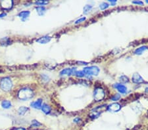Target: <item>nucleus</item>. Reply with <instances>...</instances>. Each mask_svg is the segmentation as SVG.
I'll return each instance as SVG.
<instances>
[{
	"label": "nucleus",
	"instance_id": "1",
	"mask_svg": "<svg viewBox=\"0 0 148 130\" xmlns=\"http://www.w3.org/2000/svg\"><path fill=\"white\" fill-rule=\"evenodd\" d=\"M33 95V91L28 88H25L20 90V91L19 92V95H18L19 98L23 101H26V100L31 99Z\"/></svg>",
	"mask_w": 148,
	"mask_h": 130
},
{
	"label": "nucleus",
	"instance_id": "2",
	"mask_svg": "<svg viewBox=\"0 0 148 130\" xmlns=\"http://www.w3.org/2000/svg\"><path fill=\"white\" fill-rule=\"evenodd\" d=\"M0 86L4 91H9L12 88V82L9 78H3L0 82Z\"/></svg>",
	"mask_w": 148,
	"mask_h": 130
},
{
	"label": "nucleus",
	"instance_id": "3",
	"mask_svg": "<svg viewBox=\"0 0 148 130\" xmlns=\"http://www.w3.org/2000/svg\"><path fill=\"white\" fill-rule=\"evenodd\" d=\"M83 71L88 76H98L99 72V68L96 66H89L84 68Z\"/></svg>",
	"mask_w": 148,
	"mask_h": 130
},
{
	"label": "nucleus",
	"instance_id": "4",
	"mask_svg": "<svg viewBox=\"0 0 148 130\" xmlns=\"http://www.w3.org/2000/svg\"><path fill=\"white\" fill-rule=\"evenodd\" d=\"M94 97L95 101H100L105 97V92L104 90L100 87L96 88L94 91Z\"/></svg>",
	"mask_w": 148,
	"mask_h": 130
},
{
	"label": "nucleus",
	"instance_id": "5",
	"mask_svg": "<svg viewBox=\"0 0 148 130\" xmlns=\"http://www.w3.org/2000/svg\"><path fill=\"white\" fill-rule=\"evenodd\" d=\"M120 105L117 102H115V103H113V104L109 105L108 107H107V110L110 112H118V110H120Z\"/></svg>",
	"mask_w": 148,
	"mask_h": 130
},
{
	"label": "nucleus",
	"instance_id": "6",
	"mask_svg": "<svg viewBox=\"0 0 148 130\" xmlns=\"http://www.w3.org/2000/svg\"><path fill=\"white\" fill-rule=\"evenodd\" d=\"M77 72L76 68H65L62 71L60 72L61 75H66V76H70V75H75V73Z\"/></svg>",
	"mask_w": 148,
	"mask_h": 130
},
{
	"label": "nucleus",
	"instance_id": "7",
	"mask_svg": "<svg viewBox=\"0 0 148 130\" xmlns=\"http://www.w3.org/2000/svg\"><path fill=\"white\" fill-rule=\"evenodd\" d=\"M114 87L117 89V90L120 92V93L124 94L126 93V91H127V88H126L124 85H122V84L116 83V84L114 85Z\"/></svg>",
	"mask_w": 148,
	"mask_h": 130
},
{
	"label": "nucleus",
	"instance_id": "8",
	"mask_svg": "<svg viewBox=\"0 0 148 130\" xmlns=\"http://www.w3.org/2000/svg\"><path fill=\"white\" fill-rule=\"evenodd\" d=\"M132 81L133 82L136 83H141L144 82V80L141 77V76L138 74V73H136L133 75L132 76Z\"/></svg>",
	"mask_w": 148,
	"mask_h": 130
},
{
	"label": "nucleus",
	"instance_id": "9",
	"mask_svg": "<svg viewBox=\"0 0 148 130\" xmlns=\"http://www.w3.org/2000/svg\"><path fill=\"white\" fill-rule=\"evenodd\" d=\"M1 5L2 8L5 9H10L13 6V1H2L1 2Z\"/></svg>",
	"mask_w": 148,
	"mask_h": 130
},
{
	"label": "nucleus",
	"instance_id": "10",
	"mask_svg": "<svg viewBox=\"0 0 148 130\" xmlns=\"http://www.w3.org/2000/svg\"><path fill=\"white\" fill-rule=\"evenodd\" d=\"M51 39V37L48 36H43L42 37V38H39L38 40H37L36 42H38V43H42V44H45V43H48V42H50Z\"/></svg>",
	"mask_w": 148,
	"mask_h": 130
},
{
	"label": "nucleus",
	"instance_id": "11",
	"mask_svg": "<svg viewBox=\"0 0 148 130\" xmlns=\"http://www.w3.org/2000/svg\"><path fill=\"white\" fill-rule=\"evenodd\" d=\"M42 99H38V100H37L34 102H32L31 106L33 107L34 108H36V109H40V108H42Z\"/></svg>",
	"mask_w": 148,
	"mask_h": 130
},
{
	"label": "nucleus",
	"instance_id": "12",
	"mask_svg": "<svg viewBox=\"0 0 148 130\" xmlns=\"http://www.w3.org/2000/svg\"><path fill=\"white\" fill-rule=\"evenodd\" d=\"M147 49V47H146V46H142V47H140L139 48L136 49L135 51H134V53L136 54V55H141Z\"/></svg>",
	"mask_w": 148,
	"mask_h": 130
},
{
	"label": "nucleus",
	"instance_id": "13",
	"mask_svg": "<svg viewBox=\"0 0 148 130\" xmlns=\"http://www.w3.org/2000/svg\"><path fill=\"white\" fill-rule=\"evenodd\" d=\"M30 15V12L28 11H22L19 14V17H21V19H23V20L26 19L29 17Z\"/></svg>",
	"mask_w": 148,
	"mask_h": 130
},
{
	"label": "nucleus",
	"instance_id": "14",
	"mask_svg": "<svg viewBox=\"0 0 148 130\" xmlns=\"http://www.w3.org/2000/svg\"><path fill=\"white\" fill-rule=\"evenodd\" d=\"M42 110L45 114H49V113L50 112L51 108L49 105H47V104H44L42 106Z\"/></svg>",
	"mask_w": 148,
	"mask_h": 130
},
{
	"label": "nucleus",
	"instance_id": "15",
	"mask_svg": "<svg viewBox=\"0 0 148 130\" xmlns=\"http://www.w3.org/2000/svg\"><path fill=\"white\" fill-rule=\"evenodd\" d=\"M36 9L38 14L40 16L44 15L45 14V11H46V9H45V8L44 7H38L36 8Z\"/></svg>",
	"mask_w": 148,
	"mask_h": 130
},
{
	"label": "nucleus",
	"instance_id": "16",
	"mask_svg": "<svg viewBox=\"0 0 148 130\" xmlns=\"http://www.w3.org/2000/svg\"><path fill=\"white\" fill-rule=\"evenodd\" d=\"M2 106L4 108H9L11 106V103L9 101H7V100H5V101H3L2 102Z\"/></svg>",
	"mask_w": 148,
	"mask_h": 130
},
{
	"label": "nucleus",
	"instance_id": "17",
	"mask_svg": "<svg viewBox=\"0 0 148 130\" xmlns=\"http://www.w3.org/2000/svg\"><path fill=\"white\" fill-rule=\"evenodd\" d=\"M28 110V108L25 107V106H22V107L19 108V113L20 115H24L25 113L27 112V110Z\"/></svg>",
	"mask_w": 148,
	"mask_h": 130
},
{
	"label": "nucleus",
	"instance_id": "18",
	"mask_svg": "<svg viewBox=\"0 0 148 130\" xmlns=\"http://www.w3.org/2000/svg\"><path fill=\"white\" fill-rule=\"evenodd\" d=\"M92 9V5H86L84 7V14H88L89 12H90Z\"/></svg>",
	"mask_w": 148,
	"mask_h": 130
},
{
	"label": "nucleus",
	"instance_id": "19",
	"mask_svg": "<svg viewBox=\"0 0 148 130\" xmlns=\"http://www.w3.org/2000/svg\"><path fill=\"white\" fill-rule=\"evenodd\" d=\"M109 7V5L107 3H105V2L101 3V4L99 5V8H100V9H101V10H105V9H107Z\"/></svg>",
	"mask_w": 148,
	"mask_h": 130
},
{
	"label": "nucleus",
	"instance_id": "20",
	"mask_svg": "<svg viewBox=\"0 0 148 130\" xmlns=\"http://www.w3.org/2000/svg\"><path fill=\"white\" fill-rule=\"evenodd\" d=\"M120 82H121V83H127V82H129V79L128 77H126V76H122L121 77H120Z\"/></svg>",
	"mask_w": 148,
	"mask_h": 130
},
{
	"label": "nucleus",
	"instance_id": "21",
	"mask_svg": "<svg viewBox=\"0 0 148 130\" xmlns=\"http://www.w3.org/2000/svg\"><path fill=\"white\" fill-rule=\"evenodd\" d=\"M75 76L77 77H79V78H82V77H84L85 76V73L84 72V71H77L75 73Z\"/></svg>",
	"mask_w": 148,
	"mask_h": 130
},
{
	"label": "nucleus",
	"instance_id": "22",
	"mask_svg": "<svg viewBox=\"0 0 148 130\" xmlns=\"http://www.w3.org/2000/svg\"><path fill=\"white\" fill-rule=\"evenodd\" d=\"M36 4L37 5H45V4H48V1H46V0H39V1H37L36 2Z\"/></svg>",
	"mask_w": 148,
	"mask_h": 130
},
{
	"label": "nucleus",
	"instance_id": "23",
	"mask_svg": "<svg viewBox=\"0 0 148 130\" xmlns=\"http://www.w3.org/2000/svg\"><path fill=\"white\" fill-rule=\"evenodd\" d=\"M120 98V96L118 95V94H116L115 95H113L111 97V100L113 101H118V99Z\"/></svg>",
	"mask_w": 148,
	"mask_h": 130
},
{
	"label": "nucleus",
	"instance_id": "24",
	"mask_svg": "<svg viewBox=\"0 0 148 130\" xmlns=\"http://www.w3.org/2000/svg\"><path fill=\"white\" fill-rule=\"evenodd\" d=\"M32 125L35 127H38L39 125H41V123H39L38 121H36V120H33L32 121Z\"/></svg>",
	"mask_w": 148,
	"mask_h": 130
},
{
	"label": "nucleus",
	"instance_id": "25",
	"mask_svg": "<svg viewBox=\"0 0 148 130\" xmlns=\"http://www.w3.org/2000/svg\"><path fill=\"white\" fill-rule=\"evenodd\" d=\"M86 20V17H82V18H80V19H79V20H77L76 22H75V24H79V23H82V22H83V21H84Z\"/></svg>",
	"mask_w": 148,
	"mask_h": 130
},
{
	"label": "nucleus",
	"instance_id": "26",
	"mask_svg": "<svg viewBox=\"0 0 148 130\" xmlns=\"http://www.w3.org/2000/svg\"><path fill=\"white\" fill-rule=\"evenodd\" d=\"M132 3L134 4H136V5H142L143 4V2H141V1H134V2H132Z\"/></svg>",
	"mask_w": 148,
	"mask_h": 130
},
{
	"label": "nucleus",
	"instance_id": "27",
	"mask_svg": "<svg viewBox=\"0 0 148 130\" xmlns=\"http://www.w3.org/2000/svg\"><path fill=\"white\" fill-rule=\"evenodd\" d=\"M109 2L111 3V5H114L116 3H117V1H116V0H109Z\"/></svg>",
	"mask_w": 148,
	"mask_h": 130
},
{
	"label": "nucleus",
	"instance_id": "28",
	"mask_svg": "<svg viewBox=\"0 0 148 130\" xmlns=\"http://www.w3.org/2000/svg\"><path fill=\"white\" fill-rule=\"evenodd\" d=\"M5 15H6V14H5V13H3V14H1V15H0V17H5Z\"/></svg>",
	"mask_w": 148,
	"mask_h": 130
},
{
	"label": "nucleus",
	"instance_id": "29",
	"mask_svg": "<svg viewBox=\"0 0 148 130\" xmlns=\"http://www.w3.org/2000/svg\"><path fill=\"white\" fill-rule=\"evenodd\" d=\"M16 130H26V129L24 128H18V129H17Z\"/></svg>",
	"mask_w": 148,
	"mask_h": 130
},
{
	"label": "nucleus",
	"instance_id": "30",
	"mask_svg": "<svg viewBox=\"0 0 148 130\" xmlns=\"http://www.w3.org/2000/svg\"><path fill=\"white\" fill-rule=\"evenodd\" d=\"M145 92H146V93H148V87H147V88L145 89Z\"/></svg>",
	"mask_w": 148,
	"mask_h": 130
},
{
	"label": "nucleus",
	"instance_id": "31",
	"mask_svg": "<svg viewBox=\"0 0 148 130\" xmlns=\"http://www.w3.org/2000/svg\"><path fill=\"white\" fill-rule=\"evenodd\" d=\"M146 2H147V4H148V0H147V1H146Z\"/></svg>",
	"mask_w": 148,
	"mask_h": 130
}]
</instances>
